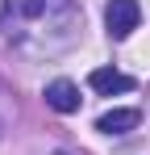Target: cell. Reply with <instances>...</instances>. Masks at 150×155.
<instances>
[{
  "label": "cell",
  "instance_id": "obj_2",
  "mask_svg": "<svg viewBox=\"0 0 150 155\" xmlns=\"http://www.w3.org/2000/svg\"><path fill=\"white\" fill-rule=\"evenodd\" d=\"M88 88L100 92V97H113V92H129L133 80L125 76V71H117V67H96V71L88 76Z\"/></svg>",
  "mask_w": 150,
  "mask_h": 155
},
{
  "label": "cell",
  "instance_id": "obj_5",
  "mask_svg": "<svg viewBox=\"0 0 150 155\" xmlns=\"http://www.w3.org/2000/svg\"><path fill=\"white\" fill-rule=\"evenodd\" d=\"M58 155H67V151H58Z\"/></svg>",
  "mask_w": 150,
  "mask_h": 155
},
{
  "label": "cell",
  "instance_id": "obj_3",
  "mask_svg": "<svg viewBox=\"0 0 150 155\" xmlns=\"http://www.w3.org/2000/svg\"><path fill=\"white\" fill-rule=\"evenodd\" d=\"M46 105L54 113H75L79 109V88L71 80H50L46 84Z\"/></svg>",
  "mask_w": 150,
  "mask_h": 155
},
{
  "label": "cell",
  "instance_id": "obj_1",
  "mask_svg": "<svg viewBox=\"0 0 150 155\" xmlns=\"http://www.w3.org/2000/svg\"><path fill=\"white\" fill-rule=\"evenodd\" d=\"M138 21H142L138 0H108V4H104V25H108V34H113L117 42L129 38V34L138 29Z\"/></svg>",
  "mask_w": 150,
  "mask_h": 155
},
{
  "label": "cell",
  "instance_id": "obj_4",
  "mask_svg": "<svg viewBox=\"0 0 150 155\" xmlns=\"http://www.w3.org/2000/svg\"><path fill=\"white\" fill-rule=\"evenodd\" d=\"M138 122H142L138 109H108V113H100L96 130L100 134H129V130H138Z\"/></svg>",
  "mask_w": 150,
  "mask_h": 155
}]
</instances>
